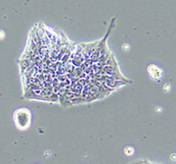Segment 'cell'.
Masks as SVG:
<instances>
[{
    "mask_svg": "<svg viewBox=\"0 0 176 164\" xmlns=\"http://www.w3.org/2000/svg\"><path fill=\"white\" fill-rule=\"evenodd\" d=\"M14 122L16 126L21 130H26L30 125L31 113L27 108H20L14 112Z\"/></svg>",
    "mask_w": 176,
    "mask_h": 164,
    "instance_id": "1",
    "label": "cell"
},
{
    "mask_svg": "<svg viewBox=\"0 0 176 164\" xmlns=\"http://www.w3.org/2000/svg\"><path fill=\"white\" fill-rule=\"evenodd\" d=\"M149 73L154 79H156V80H159V79L161 78V75H162V71L155 65L149 66Z\"/></svg>",
    "mask_w": 176,
    "mask_h": 164,
    "instance_id": "2",
    "label": "cell"
},
{
    "mask_svg": "<svg viewBox=\"0 0 176 164\" xmlns=\"http://www.w3.org/2000/svg\"><path fill=\"white\" fill-rule=\"evenodd\" d=\"M3 37H4V32H2V31H0V39H2Z\"/></svg>",
    "mask_w": 176,
    "mask_h": 164,
    "instance_id": "3",
    "label": "cell"
}]
</instances>
